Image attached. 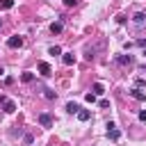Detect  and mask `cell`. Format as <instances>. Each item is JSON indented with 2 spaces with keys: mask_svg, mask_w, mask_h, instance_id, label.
Segmentation results:
<instances>
[{
  "mask_svg": "<svg viewBox=\"0 0 146 146\" xmlns=\"http://www.w3.org/2000/svg\"><path fill=\"white\" fill-rule=\"evenodd\" d=\"M107 137H110V139H112V141H116V139H119V137H121V132H119V130H116V125H114V123H112V121H110V123H107Z\"/></svg>",
  "mask_w": 146,
  "mask_h": 146,
  "instance_id": "cell-1",
  "label": "cell"
},
{
  "mask_svg": "<svg viewBox=\"0 0 146 146\" xmlns=\"http://www.w3.org/2000/svg\"><path fill=\"white\" fill-rule=\"evenodd\" d=\"M7 46H9V48H21V46H23V36H18V34L9 36V39H7Z\"/></svg>",
  "mask_w": 146,
  "mask_h": 146,
  "instance_id": "cell-2",
  "label": "cell"
},
{
  "mask_svg": "<svg viewBox=\"0 0 146 146\" xmlns=\"http://www.w3.org/2000/svg\"><path fill=\"white\" fill-rule=\"evenodd\" d=\"M36 68H39V73H41L43 78L52 75V68H50V64H48V62H39V66H36Z\"/></svg>",
  "mask_w": 146,
  "mask_h": 146,
  "instance_id": "cell-3",
  "label": "cell"
},
{
  "mask_svg": "<svg viewBox=\"0 0 146 146\" xmlns=\"http://www.w3.org/2000/svg\"><path fill=\"white\" fill-rule=\"evenodd\" d=\"M2 110H5L7 114H14V112H16V103H14V100H9V98H5V103H2Z\"/></svg>",
  "mask_w": 146,
  "mask_h": 146,
  "instance_id": "cell-4",
  "label": "cell"
},
{
  "mask_svg": "<svg viewBox=\"0 0 146 146\" xmlns=\"http://www.w3.org/2000/svg\"><path fill=\"white\" fill-rule=\"evenodd\" d=\"M39 123H41L43 128H50V125H52V116L43 112V114H39Z\"/></svg>",
  "mask_w": 146,
  "mask_h": 146,
  "instance_id": "cell-5",
  "label": "cell"
},
{
  "mask_svg": "<svg viewBox=\"0 0 146 146\" xmlns=\"http://www.w3.org/2000/svg\"><path fill=\"white\" fill-rule=\"evenodd\" d=\"M130 96H132L135 100H146V91H141L139 87H135V89H130Z\"/></svg>",
  "mask_w": 146,
  "mask_h": 146,
  "instance_id": "cell-6",
  "label": "cell"
},
{
  "mask_svg": "<svg viewBox=\"0 0 146 146\" xmlns=\"http://www.w3.org/2000/svg\"><path fill=\"white\" fill-rule=\"evenodd\" d=\"M62 62H64L66 66H71V64H75V55H73V52H64V55H62Z\"/></svg>",
  "mask_w": 146,
  "mask_h": 146,
  "instance_id": "cell-7",
  "label": "cell"
},
{
  "mask_svg": "<svg viewBox=\"0 0 146 146\" xmlns=\"http://www.w3.org/2000/svg\"><path fill=\"white\" fill-rule=\"evenodd\" d=\"M132 21H135V25H139V27H141V25L146 23V14H141V11H139V14H135V16H132Z\"/></svg>",
  "mask_w": 146,
  "mask_h": 146,
  "instance_id": "cell-8",
  "label": "cell"
},
{
  "mask_svg": "<svg viewBox=\"0 0 146 146\" xmlns=\"http://www.w3.org/2000/svg\"><path fill=\"white\" fill-rule=\"evenodd\" d=\"M62 30H64V23H59V21H55V23L50 25V32H52V34H59Z\"/></svg>",
  "mask_w": 146,
  "mask_h": 146,
  "instance_id": "cell-9",
  "label": "cell"
},
{
  "mask_svg": "<svg viewBox=\"0 0 146 146\" xmlns=\"http://www.w3.org/2000/svg\"><path fill=\"white\" fill-rule=\"evenodd\" d=\"M78 119H80V121H89V119H91V112H89V110H78Z\"/></svg>",
  "mask_w": 146,
  "mask_h": 146,
  "instance_id": "cell-10",
  "label": "cell"
},
{
  "mask_svg": "<svg viewBox=\"0 0 146 146\" xmlns=\"http://www.w3.org/2000/svg\"><path fill=\"white\" fill-rule=\"evenodd\" d=\"M116 62L119 64H132V55H121V57H116Z\"/></svg>",
  "mask_w": 146,
  "mask_h": 146,
  "instance_id": "cell-11",
  "label": "cell"
},
{
  "mask_svg": "<svg viewBox=\"0 0 146 146\" xmlns=\"http://www.w3.org/2000/svg\"><path fill=\"white\" fill-rule=\"evenodd\" d=\"M91 91H94L96 96H103V94H105V89H103V84H100V82H96V84L91 87Z\"/></svg>",
  "mask_w": 146,
  "mask_h": 146,
  "instance_id": "cell-12",
  "label": "cell"
},
{
  "mask_svg": "<svg viewBox=\"0 0 146 146\" xmlns=\"http://www.w3.org/2000/svg\"><path fill=\"white\" fill-rule=\"evenodd\" d=\"M78 110H80L78 103H66V112H68V114H78Z\"/></svg>",
  "mask_w": 146,
  "mask_h": 146,
  "instance_id": "cell-13",
  "label": "cell"
},
{
  "mask_svg": "<svg viewBox=\"0 0 146 146\" xmlns=\"http://www.w3.org/2000/svg\"><path fill=\"white\" fill-rule=\"evenodd\" d=\"M14 7V0H0V9H11Z\"/></svg>",
  "mask_w": 146,
  "mask_h": 146,
  "instance_id": "cell-14",
  "label": "cell"
},
{
  "mask_svg": "<svg viewBox=\"0 0 146 146\" xmlns=\"http://www.w3.org/2000/svg\"><path fill=\"white\" fill-rule=\"evenodd\" d=\"M21 80H23V82H32V80H34V73H30V71H27V73H23V75H21Z\"/></svg>",
  "mask_w": 146,
  "mask_h": 146,
  "instance_id": "cell-15",
  "label": "cell"
},
{
  "mask_svg": "<svg viewBox=\"0 0 146 146\" xmlns=\"http://www.w3.org/2000/svg\"><path fill=\"white\" fill-rule=\"evenodd\" d=\"M48 52H50V55H62V48H59V46H50Z\"/></svg>",
  "mask_w": 146,
  "mask_h": 146,
  "instance_id": "cell-16",
  "label": "cell"
},
{
  "mask_svg": "<svg viewBox=\"0 0 146 146\" xmlns=\"http://www.w3.org/2000/svg\"><path fill=\"white\" fill-rule=\"evenodd\" d=\"M84 100L94 105V103H96V94H94V91H91V94H87V96H84Z\"/></svg>",
  "mask_w": 146,
  "mask_h": 146,
  "instance_id": "cell-17",
  "label": "cell"
},
{
  "mask_svg": "<svg viewBox=\"0 0 146 146\" xmlns=\"http://www.w3.org/2000/svg\"><path fill=\"white\" fill-rule=\"evenodd\" d=\"M48 100H55V91H50V89H46V94H43Z\"/></svg>",
  "mask_w": 146,
  "mask_h": 146,
  "instance_id": "cell-18",
  "label": "cell"
},
{
  "mask_svg": "<svg viewBox=\"0 0 146 146\" xmlns=\"http://www.w3.org/2000/svg\"><path fill=\"white\" fill-rule=\"evenodd\" d=\"M137 119H139V121H141V123H146V110H141V112H139V114H137Z\"/></svg>",
  "mask_w": 146,
  "mask_h": 146,
  "instance_id": "cell-19",
  "label": "cell"
},
{
  "mask_svg": "<svg viewBox=\"0 0 146 146\" xmlns=\"http://www.w3.org/2000/svg\"><path fill=\"white\" fill-rule=\"evenodd\" d=\"M64 5H66V7H75V5H78V0H64Z\"/></svg>",
  "mask_w": 146,
  "mask_h": 146,
  "instance_id": "cell-20",
  "label": "cell"
},
{
  "mask_svg": "<svg viewBox=\"0 0 146 146\" xmlns=\"http://www.w3.org/2000/svg\"><path fill=\"white\" fill-rule=\"evenodd\" d=\"M2 73H5V68H2V66H0V75H2Z\"/></svg>",
  "mask_w": 146,
  "mask_h": 146,
  "instance_id": "cell-21",
  "label": "cell"
},
{
  "mask_svg": "<svg viewBox=\"0 0 146 146\" xmlns=\"http://www.w3.org/2000/svg\"><path fill=\"white\" fill-rule=\"evenodd\" d=\"M0 25H2V21H0Z\"/></svg>",
  "mask_w": 146,
  "mask_h": 146,
  "instance_id": "cell-22",
  "label": "cell"
},
{
  "mask_svg": "<svg viewBox=\"0 0 146 146\" xmlns=\"http://www.w3.org/2000/svg\"><path fill=\"white\" fill-rule=\"evenodd\" d=\"M144 55H146V52H144Z\"/></svg>",
  "mask_w": 146,
  "mask_h": 146,
  "instance_id": "cell-23",
  "label": "cell"
}]
</instances>
